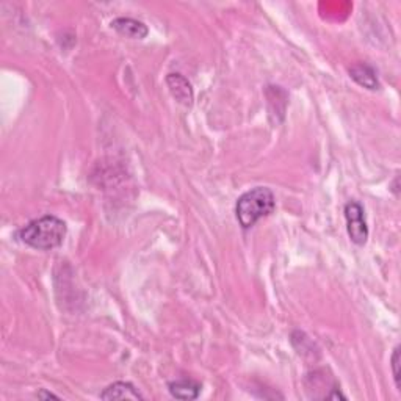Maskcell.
<instances>
[{"mask_svg":"<svg viewBox=\"0 0 401 401\" xmlns=\"http://www.w3.org/2000/svg\"><path fill=\"white\" fill-rule=\"evenodd\" d=\"M67 232L66 223L54 215H46L28 223L19 230V239L35 250L47 251L58 248Z\"/></svg>","mask_w":401,"mask_h":401,"instance_id":"cell-1","label":"cell"},{"mask_svg":"<svg viewBox=\"0 0 401 401\" xmlns=\"http://www.w3.org/2000/svg\"><path fill=\"white\" fill-rule=\"evenodd\" d=\"M276 208L274 193L268 187H256L243 193L235 204L237 219L243 229H250L259 219L270 217Z\"/></svg>","mask_w":401,"mask_h":401,"instance_id":"cell-2","label":"cell"},{"mask_svg":"<svg viewBox=\"0 0 401 401\" xmlns=\"http://www.w3.org/2000/svg\"><path fill=\"white\" fill-rule=\"evenodd\" d=\"M345 219L348 235L354 245L362 246L369 239V228H367L364 208L359 202L351 201L345 206Z\"/></svg>","mask_w":401,"mask_h":401,"instance_id":"cell-3","label":"cell"},{"mask_svg":"<svg viewBox=\"0 0 401 401\" xmlns=\"http://www.w3.org/2000/svg\"><path fill=\"white\" fill-rule=\"evenodd\" d=\"M166 85L171 91L173 98L177 100L179 104L185 107L193 105V88H191L190 82L180 74H169L166 77Z\"/></svg>","mask_w":401,"mask_h":401,"instance_id":"cell-4","label":"cell"},{"mask_svg":"<svg viewBox=\"0 0 401 401\" xmlns=\"http://www.w3.org/2000/svg\"><path fill=\"white\" fill-rule=\"evenodd\" d=\"M111 28L120 33V35L131 38V39H143L148 36V27H146L143 22L132 19V18H118L115 21H111Z\"/></svg>","mask_w":401,"mask_h":401,"instance_id":"cell-5","label":"cell"},{"mask_svg":"<svg viewBox=\"0 0 401 401\" xmlns=\"http://www.w3.org/2000/svg\"><path fill=\"white\" fill-rule=\"evenodd\" d=\"M102 400H144L143 395L138 392V389L131 382H113L105 391L100 393Z\"/></svg>","mask_w":401,"mask_h":401,"instance_id":"cell-6","label":"cell"},{"mask_svg":"<svg viewBox=\"0 0 401 401\" xmlns=\"http://www.w3.org/2000/svg\"><path fill=\"white\" fill-rule=\"evenodd\" d=\"M168 389L169 393L177 400H196L199 397L202 386L195 380H187V378H184V380L169 382Z\"/></svg>","mask_w":401,"mask_h":401,"instance_id":"cell-7","label":"cell"},{"mask_svg":"<svg viewBox=\"0 0 401 401\" xmlns=\"http://www.w3.org/2000/svg\"><path fill=\"white\" fill-rule=\"evenodd\" d=\"M349 76H351L353 80L356 83H359L360 87H364L367 89H375L380 88V80H378L376 71L369 65H356L349 69Z\"/></svg>","mask_w":401,"mask_h":401,"instance_id":"cell-8","label":"cell"},{"mask_svg":"<svg viewBox=\"0 0 401 401\" xmlns=\"http://www.w3.org/2000/svg\"><path fill=\"white\" fill-rule=\"evenodd\" d=\"M391 365H392V373H393V380H395V386H397L398 391H401V381H400V347H395L392 359H391Z\"/></svg>","mask_w":401,"mask_h":401,"instance_id":"cell-9","label":"cell"},{"mask_svg":"<svg viewBox=\"0 0 401 401\" xmlns=\"http://www.w3.org/2000/svg\"><path fill=\"white\" fill-rule=\"evenodd\" d=\"M36 397L38 398H41V400H49V398H54V400H60L56 395L54 393H50V392H46V391H41V392H38L36 393Z\"/></svg>","mask_w":401,"mask_h":401,"instance_id":"cell-10","label":"cell"}]
</instances>
